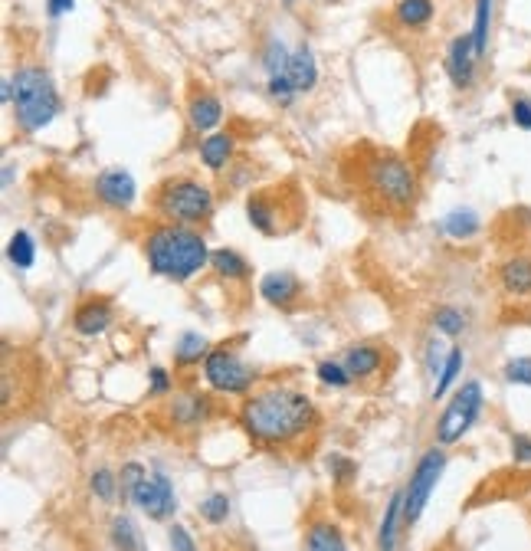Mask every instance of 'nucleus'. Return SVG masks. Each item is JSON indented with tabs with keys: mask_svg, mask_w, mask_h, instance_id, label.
I'll return each instance as SVG.
<instances>
[{
	"mask_svg": "<svg viewBox=\"0 0 531 551\" xmlns=\"http://www.w3.org/2000/svg\"><path fill=\"white\" fill-rule=\"evenodd\" d=\"M240 424L259 447H289L318 427V407L312 397L289 384H266L243 397Z\"/></svg>",
	"mask_w": 531,
	"mask_h": 551,
	"instance_id": "1",
	"label": "nucleus"
},
{
	"mask_svg": "<svg viewBox=\"0 0 531 551\" xmlns=\"http://www.w3.org/2000/svg\"><path fill=\"white\" fill-rule=\"evenodd\" d=\"M141 250H145L151 273L171 279V283L194 279L200 269L210 266V253H214L197 227L164 224V220L148 230V237L141 240Z\"/></svg>",
	"mask_w": 531,
	"mask_h": 551,
	"instance_id": "2",
	"label": "nucleus"
},
{
	"mask_svg": "<svg viewBox=\"0 0 531 551\" xmlns=\"http://www.w3.org/2000/svg\"><path fill=\"white\" fill-rule=\"evenodd\" d=\"M364 187L387 210H410L417 204V174L394 151H371L361 161Z\"/></svg>",
	"mask_w": 531,
	"mask_h": 551,
	"instance_id": "3",
	"label": "nucleus"
},
{
	"mask_svg": "<svg viewBox=\"0 0 531 551\" xmlns=\"http://www.w3.org/2000/svg\"><path fill=\"white\" fill-rule=\"evenodd\" d=\"M217 197L214 191L197 181V178H164L155 191V210L164 224H184V227H200L214 217Z\"/></svg>",
	"mask_w": 531,
	"mask_h": 551,
	"instance_id": "4",
	"label": "nucleus"
},
{
	"mask_svg": "<svg viewBox=\"0 0 531 551\" xmlns=\"http://www.w3.org/2000/svg\"><path fill=\"white\" fill-rule=\"evenodd\" d=\"M14 115L23 132H43L59 115V92L40 66H23L14 76Z\"/></svg>",
	"mask_w": 531,
	"mask_h": 551,
	"instance_id": "5",
	"label": "nucleus"
},
{
	"mask_svg": "<svg viewBox=\"0 0 531 551\" xmlns=\"http://www.w3.org/2000/svg\"><path fill=\"white\" fill-rule=\"evenodd\" d=\"M246 217H250V224L263 233V237H282V233H289L302 224L305 201L295 187L276 184L246 197Z\"/></svg>",
	"mask_w": 531,
	"mask_h": 551,
	"instance_id": "6",
	"label": "nucleus"
},
{
	"mask_svg": "<svg viewBox=\"0 0 531 551\" xmlns=\"http://www.w3.org/2000/svg\"><path fill=\"white\" fill-rule=\"evenodd\" d=\"M486 407V394H482L479 381H463L453 391V397L446 401L440 420H436V447H453L466 437V433L476 427V420Z\"/></svg>",
	"mask_w": 531,
	"mask_h": 551,
	"instance_id": "7",
	"label": "nucleus"
},
{
	"mask_svg": "<svg viewBox=\"0 0 531 551\" xmlns=\"http://www.w3.org/2000/svg\"><path fill=\"white\" fill-rule=\"evenodd\" d=\"M204 381H207V388L217 394L246 397V394H253L256 371L246 365L243 355L233 345H217V348H210V355L204 361Z\"/></svg>",
	"mask_w": 531,
	"mask_h": 551,
	"instance_id": "8",
	"label": "nucleus"
},
{
	"mask_svg": "<svg viewBox=\"0 0 531 551\" xmlns=\"http://www.w3.org/2000/svg\"><path fill=\"white\" fill-rule=\"evenodd\" d=\"M443 473H446V453H443V447H430L427 453L420 456L417 470H413L410 483L404 489V522H407V529H413V525L420 522V515H423V509H427V502L433 496L436 483L443 479Z\"/></svg>",
	"mask_w": 531,
	"mask_h": 551,
	"instance_id": "9",
	"label": "nucleus"
},
{
	"mask_svg": "<svg viewBox=\"0 0 531 551\" xmlns=\"http://www.w3.org/2000/svg\"><path fill=\"white\" fill-rule=\"evenodd\" d=\"M128 502L132 506H138L145 515H151V519H171V515L177 512V496H174V486L171 479L164 476L161 470H155L151 476H145L141 483L132 489V496H128Z\"/></svg>",
	"mask_w": 531,
	"mask_h": 551,
	"instance_id": "10",
	"label": "nucleus"
},
{
	"mask_svg": "<svg viewBox=\"0 0 531 551\" xmlns=\"http://www.w3.org/2000/svg\"><path fill=\"white\" fill-rule=\"evenodd\" d=\"M96 197L112 210H128L135 204L138 197V187H135V178L128 174L125 168H109L102 171L96 178Z\"/></svg>",
	"mask_w": 531,
	"mask_h": 551,
	"instance_id": "11",
	"label": "nucleus"
},
{
	"mask_svg": "<svg viewBox=\"0 0 531 551\" xmlns=\"http://www.w3.org/2000/svg\"><path fill=\"white\" fill-rule=\"evenodd\" d=\"M476 63H479V50L472 43V33H459L450 43V53H446V73H450L456 89H469L476 82Z\"/></svg>",
	"mask_w": 531,
	"mask_h": 551,
	"instance_id": "12",
	"label": "nucleus"
},
{
	"mask_svg": "<svg viewBox=\"0 0 531 551\" xmlns=\"http://www.w3.org/2000/svg\"><path fill=\"white\" fill-rule=\"evenodd\" d=\"M112 322H115V309L105 296H86L73 312V328L86 338H96L102 332H109Z\"/></svg>",
	"mask_w": 531,
	"mask_h": 551,
	"instance_id": "13",
	"label": "nucleus"
},
{
	"mask_svg": "<svg viewBox=\"0 0 531 551\" xmlns=\"http://www.w3.org/2000/svg\"><path fill=\"white\" fill-rule=\"evenodd\" d=\"M259 296L276 309H292V306H299V299H302V283H299V276L289 273V269H276V273H266L259 279Z\"/></svg>",
	"mask_w": 531,
	"mask_h": 551,
	"instance_id": "14",
	"label": "nucleus"
},
{
	"mask_svg": "<svg viewBox=\"0 0 531 551\" xmlns=\"http://www.w3.org/2000/svg\"><path fill=\"white\" fill-rule=\"evenodd\" d=\"M495 279L505 296L512 299H531V256L528 253H515L509 256L499 269H495Z\"/></svg>",
	"mask_w": 531,
	"mask_h": 551,
	"instance_id": "15",
	"label": "nucleus"
},
{
	"mask_svg": "<svg viewBox=\"0 0 531 551\" xmlns=\"http://www.w3.org/2000/svg\"><path fill=\"white\" fill-rule=\"evenodd\" d=\"M214 414V401L200 391H187V394H177L174 401L168 404V417L171 424L177 427H200L204 420Z\"/></svg>",
	"mask_w": 531,
	"mask_h": 551,
	"instance_id": "16",
	"label": "nucleus"
},
{
	"mask_svg": "<svg viewBox=\"0 0 531 551\" xmlns=\"http://www.w3.org/2000/svg\"><path fill=\"white\" fill-rule=\"evenodd\" d=\"M187 122L200 135H214V128L223 122V102L214 92H194L191 102H187Z\"/></svg>",
	"mask_w": 531,
	"mask_h": 551,
	"instance_id": "17",
	"label": "nucleus"
},
{
	"mask_svg": "<svg viewBox=\"0 0 531 551\" xmlns=\"http://www.w3.org/2000/svg\"><path fill=\"white\" fill-rule=\"evenodd\" d=\"M387 351L381 345H354L345 351V368L351 371L354 381H368L374 374H381Z\"/></svg>",
	"mask_w": 531,
	"mask_h": 551,
	"instance_id": "18",
	"label": "nucleus"
},
{
	"mask_svg": "<svg viewBox=\"0 0 531 551\" xmlns=\"http://www.w3.org/2000/svg\"><path fill=\"white\" fill-rule=\"evenodd\" d=\"M404 489H397L384 509L381 529H377V551H397L400 548V529H404Z\"/></svg>",
	"mask_w": 531,
	"mask_h": 551,
	"instance_id": "19",
	"label": "nucleus"
},
{
	"mask_svg": "<svg viewBox=\"0 0 531 551\" xmlns=\"http://www.w3.org/2000/svg\"><path fill=\"white\" fill-rule=\"evenodd\" d=\"M286 76L292 79V86H295V92H299V96H302V92H312L315 89V82H318V63H315V53L305 43L292 50Z\"/></svg>",
	"mask_w": 531,
	"mask_h": 551,
	"instance_id": "20",
	"label": "nucleus"
},
{
	"mask_svg": "<svg viewBox=\"0 0 531 551\" xmlns=\"http://www.w3.org/2000/svg\"><path fill=\"white\" fill-rule=\"evenodd\" d=\"M305 551H348L345 535L335 522L328 519H315L305 525V538H302Z\"/></svg>",
	"mask_w": 531,
	"mask_h": 551,
	"instance_id": "21",
	"label": "nucleus"
},
{
	"mask_svg": "<svg viewBox=\"0 0 531 551\" xmlns=\"http://www.w3.org/2000/svg\"><path fill=\"white\" fill-rule=\"evenodd\" d=\"M233 151H236V138L230 132H214L200 142V164L210 171H220V168H227Z\"/></svg>",
	"mask_w": 531,
	"mask_h": 551,
	"instance_id": "22",
	"label": "nucleus"
},
{
	"mask_svg": "<svg viewBox=\"0 0 531 551\" xmlns=\"http://www.w3.org/2000/svg\"><path fill=\"white\" fill-rule=\"evenodd\" d=\"M210 355V342L200 332H181L177 335V345H174V361L177 368H194V365H204Z\"/></svg>",
	"mask_w": 531,
	"mask_h": 551,
	"instance_id": "23",
	"label": "nucleus"
},
{
	"mask_svg": "<svg viewBox=\"0 0 531 551\" xmlns=\"http://www.w3.org/2000/svg\"><path fill=\"white\" fill-rule=\"evenodd\" d=\"M210 269H214L220 279H230V283L250 279V263H246V256L230 250V246H220V250L210 253Z\"/></svg>",
	"mask_w": 531,
	"mask_h": 551,
	"instance_id": "24",
	"label": "nucleus"
},
{
	"mask_svg": "<svg viewBox=\"0 0 531 551\" xmlns=\"http://www.w3.org/2000/svg\"><path fill=\"white\" fill-rule=\"evenodd\" d=\"M440 230L446 233L450 240H472L476 233L482 230V220H479V214L476 210H469V207H459V210H453V214H446L443 220H440Z\"/></svg>",
	"mask_w": 531,
	"mask_h": 551,
	"instance_id": "25",
	"label": "nucleus"
},
{
	"mask_svg": "<svg viewBox=\"0 0 531 551\" xmlns=\"http://www.w3.org/2000/svg\"><path fill=\"white\" fill-rule=\"evenodd\" d=\"M433 14H436L433 0H400V4L394 7V20L407 30L427 27V23L433 20Z\"/></svg>",
	"mask_w": 531,
	"mask_h": 551,
	"instance_id": "26",
	"label": "nucleus"
},
{
	"mask_svg": "<svg viewBox=\"0 0 531 551\" xmlns=\"http://www.w3.org/2000/svg\"><path fill=\"white\" fill-rule=\"evenodd\" d=\"M463 355H466L463 348L446 351V361H443V368H440V374H436V384H433V401H443L453 384L459 381V374H463V365H466Z\"/></svg>",
	"mask_w": 531,
	"mask_h": 551,
	"instance_id": "27",
	"label": "nucleus"
},
{
	"mask_svg": "<svg viewBox=\"0 0 531 551\" xmlns=\"http://www.w3.org/2000/svg\"><path fill=\"white\" fill-rule=\"evenodd\" d=\"M430 322H433L436 332L446 335V338L463 335V332H466V325H469L466 312H463V309H456V306H440V309H433Z\"/></svg>",
	"mask_w": 531,
	"mask_h": 551,
	"instance_id": "28",
	"label": "nucleus"
},
{
	"mask_svg": "<svg viewBox=\"0 0 531 551\" xmlns=\"http://www.w3.org/2000/svg\"><path fill=\"white\" fill-rule=\"evenodd\" d=\"M7 260L14 263L17 269H30L33 263H37V243H33V237L27 230H17L14 237H10L7 243Z\"/></svg>",
	"mask_w": 531,
	"mask_h": 551,
	"instance_id": "29",
	"label": "nucleus"
},
{
	"mask_svg": "<svg viewBox=\"0 0 531 551\" xmlns=\"http://www.w3.org/2000/svg\"><path fill=\"white\" fill-rule=\"evenodd\" d=\"M492 10L495 0H476V23H472V43H476L479 56H486L489 37H492Z\"/></svg>",
	"mask_w": 531,
	"mask_h": 551,
	"instance_id": "30",
	"label": "nucleus"
},
{
	"mask_svg": "<svg viewBox=\"0 0 531 551\" xmlns=\"http://www.w3.org/2000/svg\"><path fill=\"white\" fill-rule=\"evenodd\" d=\"M315 374H318V381H322L325 388H335V391L348 388V384L354 381L351 371L345 368V361H318Z\"/></svg>",
	"mask_w": 531,
	"mask_h": 551,
	"instance_id": "31",
	"label": "nucleus"
},
{
	"mask_svg": "<svg viewBox=\"0 0 531 551\" xmlns=\"http://www.w3.org/2000/svg\"><path fill=\"white\" fill-rule=\"evenodd\" d=\"M200 519L207 525H223L230 519V499L227 492H210V496L200 502Z\"/></svg>",
	"mask_w": 531,
	"mask_h": 551,
	"instance_id": "32",
	"label": "nucleus"
},
{
	"mask_svg": "<svg viewBox=\"0 0 531 551\" xmlns=\"http://www.w3.org/2000/svg\"><path fill=\"white\" fill-rule=\"evenodd\" d=\"M502 378L509 384H518V388H531V355H515L505 361Z\"/></svg>",
	"mask_w": 531,
	"mask_h": 551,
	"instance_id": "33",
	"label": "nucleus"
},
{
	"mask_svg": "<svg viewBox=\"0 0 531 551\" xmlns=\"http://www.w3.org/2000/svg\"><path fill=\"white\" fill-rule=\"evenodd\" d=\"M289 50H286V43L282 40H269L266 43V53H263V66H266V73L269 76H279V73H286L289 69Z\"/></svg>",
	"mask_w": 531,
	"mask_h": 551,
	"instance_id": "34",
	"label": "nucleus"
},
{
	"mask_svg": "<svg viewBox=\"0 0 531 551\" xmlns=\"http://www.w3.org/2000/svg\"><path fill=\"white\" fill-rule=\"evenodd\" d=\"M112 545L118 551H135L138 548V535L132 529V522H128V515H115V522H112Z\"/></svg>",
	"mask_w": 531,
	"mask_h": 551,
	"instance_id": "35",
	"label": "nucleus"
},
{
	"mask_svg": "<svg viewBox=\"0 0 531 551\" xmlns=\"http://www.w3.org/2000/svg\"><path fill=\"white\" fill-rule=\"evenodd\" d=\"M89 486H92V492H96L102 502H112L118 496V479H115L112 470H96V473H92V479H89Z\"/></svg>",
	"mask_w": 531,
	"mask_h": 551,
	"instance_id": "36",
	"label": "nucleus"
},
{
	"mask_svg": "<svg viewBox=\"0 0 531 551\" xmlns=\"http://www.w3.org/2000/svg\"><path fill=\"white\" fill-rule=\"evenodd\" d=\"M269 96H273V102H279V105H289L299 92H295L292 79L286 73H279V76H269Z\"/></svg>",
	"mask_w": 531,
	"mask_h": 551,
	"instance_id": "37",
	"label": "nucleus"
},
{
	"mask_svg": "<svg viewBox=\"0 0 531 551\" xmlns=\"http://www.w3.org/2000/svg\"><path fill=\"white\" fill-rule=\"evenodd\" d=\"M145 476H148V473H145V466H138V463H125V466H122V479H118V492H122V499L132 496V489H135Z\"/></svg>",
	"mask_w": 531,
	"mask_h": 551,
	"instance_id": "38",
	"label": "nucleus"
},
{
	"mask_svg": "<svg viewBox=\"0 0 531 551\" xmlns=\"http://www.w3.org/2000/svg\"><path fill=\"white\" fill-rule=\"evenodd\" d=\"M512 460L518 466H531V433H512Z\"/></svg>",
	"mask_w": 531,
	"mask_h": 551,
	"instance_id": "39",
	"label": "nucleus"
},
{
	"mask_svg": "<svg viewBox=\"0 0 531 551\" xmlns=\"http://www.w3.org/2000/svg\"><path fill=\"white\" fill-rule=\"evenodd\" d=\"M512 122L518 128H525V132H531V99L528 96L512 99Z\"/></svg>",
	"mask_w": 531,
	"mask_h": 551,
	"instance_id": "40",
	"label": "nucleus"
},
{
	"mask_svg": "<svg viewBox=\"0 0 531 551\" xmlns=\"http://www.w3.org/2000/svg\"><path fill=\"white\" fill-rule=\"evenodd\" d=\"M168 538H171V551H197L194 538H191V532L184 529V525H171Z\"/></svg>",
	"mask_w": 531,
	"mask_h": 551,
	"instance_id": "41",
	"label": "nucleus"
},
{
	"mask_svg": "<svg viewBox=\"0 0 531 551\" xmlns=\"http://www.w3.org/2000/svg\"><path fill=\"white\" fill-rule=\"evenodd\" d=\"M148 381H151V394H168L171 391V374H168V368L155 365V368L148 371Z\"/></svg>",
	"mask_w": 531,
	"mask_h": 551,
	"instance_id": "42",
	"label": "nucleus"
},
{
	"mask_svg": "<svg viewBox=\"0 0 531 551\" xmlns=\"http://www.w3.org/2000/svg\"><path fill=\"white\" fill-rule=\"evenodd\" d=\"M328 470L335 473L338 483H345V479L354 473V463L348 460V456H328Z\"/></svg>",
	"mask_w": 531,
	"mask_h": 551,
	"instance_id": "43",
	"label": "nucleus"
},
{
	"mask_svg": "<svg viewBox=\"0 0 531 551\" xmlns=\"http://www.w3.org/2000/svg\"><path fill=\"white\" fill-rule=\"evenodd\" d=\"M73 10H76V0H46V14H50L53 20L73 14Z\"/></svg>",
	"mask_w": 531,
	"mask_h": 551,
	"instance_id": "44",
	"label": "nucleus"
},
{
	"mask_svg": "<svg viewBox=\"0 0 531 551\" xmlns=\"http://www.w3.org/2000/svg\"><path fill=\"white\" fill-rule=\"evenodd\" d=\"M528 73H531V66H528Z\"/></svg>",
	"mask_w": 531,
	"mask_h": 551,
	"instance_id": "45",
	"label": "nucleus"
}]
</instances>
